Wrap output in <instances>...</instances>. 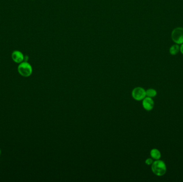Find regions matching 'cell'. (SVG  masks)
Listing matches in <instances>:
<instances>
[{
  "label": "cell",
  "instance_id": "1",
  "mask_svg": "<svg viewBox=\"0 0 183 182\" xmlns=\"http://www.w3.org/2000/svg\"><path fill=\"white\" fill-rule=\"evenodd\" d=\"M152 170L154 174L158 176H162L165 174L167 172V166L162 160H156L154 161L152 164Z\"/></svg>",
  "mask_w": 183,
  "mask_h": 182
},
{
  "label": "cell",
  "instance_id": "2",
  "mask_svg": "<svg viewBox=\"0 0 183 182\" xmlns=\"http://www.w3.org/2000/svg\"><path fill=\"white\" fill-rule=\"evenodd\" d=\"M18 71L20 75L24 77H29L32 74L33 69L30 63L24 61L19 64L18 67Z\"/></svg>",
  "mask_w": 183,
  "mask_h": 182
},
{
  "label": "cell",
  "instance_id": "3",
  "mask_svg": "<svg viewBox=\"0 0 183 182\" xmlns=\"http://www.w3.org/2000/svg\"><path fill=\"white\" fill-rule=\"evenodd\" d=\"M172 40L177 44H182L183 43V28L182 27H177L173 30L171 34Z\"/></svg>",
  "mask_w": 183,
  "mask_h": 182
},
{
  "label": "cell",
  "instance_id": "4",
  "mask_svg": "<svg viewBox=\"0 0 183 182\" xmlns=\"http://www.w3.org/2000/svg\"><path fill=\"white\" fill-rule=\"evenodd\" d=\"M132 96L135 100H142L146 97V90L142 87H136L132 91Z\"/></svg>",
  "mask_w": 183,
  "mask_h": 182
},
{
  "label": "cell",
  "instance_id": "5",
  "mask_svg": "<svg viewBox=\"0 0 183 182\" xmlns=\"http://www.w3.org/2000/svg\"><path fill=\"white\" fill-rule=\"evenodd\" d=\"M142 106L147 111L152 110L154 106V102L152 98L146 97L142 100Z\"/></svg>",
  "mask_w": 183,
  "mask_h": 182
},
{
  "label": "cell",
  "instance_id": "6",
  "mask_svg": "<svg viewBox=\"0 0 183 182\" xmlns=\"http://www.w3.org/2000/svg\"><path fill=\"white\" fill-rule=\"evenodd\" d=\"M11 58L14 62L20 64L24 62L25 56L21 51L19 50H15L11 54Z\"/></svg>",
  "mask_w": 183,
  "mask_h": 182
},
{
  "label": "cell",
  "instance_id": "7",
  "mask_svg": "<svg viewBox=\"0 0 183 182\" xmlns=\"http://www.w3.org/2000/svg\"><path fill=\"white\" fill-rule=\"evenodd\" d=\"M150 155L152 158L154 160H159L161 157L160 151L157 149H153L150 152Z\"/></svg>",
  "mask_w": 183,
  "mask_h": 182
},
{
  "label": "cell",
  "instance_id": "8",
  "mask_svg": "<svg viewBox=\"0 0 183 182\" xmlns=\"http://www.w3.org/2000/svg\"><path fill=\"white\" fill-rule=\"evenodd\" d=\"M180 50V47L177 45H173L171 46L169 50L170 53L172 55H175L177 54Z\"/></svg>",
  "mask_w": 183,
  "mask_h": 182
},
{
  "label": "cell",
  "instance_id": "9",
  "mask_svg": "<svg viewBox=\"0 0 183 182\" xmlns=\"http://www.w3.org/2000/svg\"><path fill=\"white\" fill-rule=\"evenodd\" d=\"M146 97L153 98L157 95V91L154 89L150 88L146 90Z\"/></svg>",
  "mask_w": 183,
  "mask_h": 182
},
{
  "label": "cell",
  "instance_id": "10",
  "mask_svg": "<svg viewBox=\"0 0 183 182\" xmlns=\"http://www.w3.org/2000/svg\"><path fill=\"white\" fill-rule=\"evenodd\" d=\"M154 161L153 159L152 158H148L146 159L145 161V164L147 165H152V164L153 163Z\"/></svg>",
  "mask_w": 183,
  "mask_h": 182
},
{
  "label": "cell",
  "instance_id": "11",
  "mask_svg": "<svg viewBox=\"0 0 183 182\" xmlns=\"http://www.w3.org/2000/svg\"><path fill=\"white\" fill-rule=\"evenodd\" d=\"M180 51L183 54V44L181 45L180 48Z\"/></svg>",
  "mask_w": 183,
  "mask_h": 182
},
{
  "label": "cell",
  "instance_id": "12",
  "mask_svg": "<svg viewBox=\"0 0 183 182\" xmlns=\"http://www.w3.org/2000/svg\"><path fill=\"white\" fill-rule=\"evenodd\" d=\"M1 150H0V155H1Z\"/></svg>",
  "mask_w": 183,
  "mask_h": 182
}]
</instances>
